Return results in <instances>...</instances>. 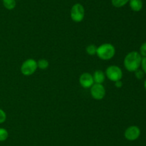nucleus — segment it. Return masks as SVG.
<instances>
[{"label": "nucleus", "mask_w": 146, "mask_h": 146, "mask_svg": "<svg viewBox=\"0 0 146 146\" xmlns=\"http://www.w3.org/2000/svg\"><path fill=\"white\" fill-rule=\"evenodd\" d=\"M141 61L142 56L140 54V53L136 51H133L125 56L123 64L128 71L135 72L141 67Z\"/></svg>", "instance_id": "nucleus-1"}, {"label": "nucleus", "mask_w": 146, "mask_h": 146, "mask_svg": "<svg viewBox=\"0 0 146 146\" xmlns=\"http://www.w3.org/2000/svg\"><path fill=\"white\" fill-rule=\"evenodd\" d=\"M115 50L113 44L110 43H105L97 47L96 54L100 59L108 60L113 58L115 55Z\"/></svg>", "instance_id": "nucleus-2"}, {"label": "nucleus", "mask_w": 146, "mask_h": 146, "mask_svg": "<svg viewBox=\"0 0 146 146\" xmlns=\"http://www.w3.org/2000/svg\"><path fill=\"white\" fill-rule=\"evenodd\" d=\"M37 62L34 59H28L21 64V72L24 75L30 76L34 74L36 70Z\"/></svg>", "instance_id": "nucleus-3"}, {"label": "nucleus", "mask_w": 146, "mask_h": 146, "mask_svg": "<svg viewBox=\"0 0 146 146\" xmlns=\"http://www.w3.org/2000/svg\"><path fill=\"white\" fill-rule=\"evenodd\" d=\"M85 9L81 4H75L71 9V18L75 22H81L84 18Z\"/></svg>", "instance_id": "nucleus-4"}, {"label": "nucleus", "mask_w": 146, "mask_h": 146, "mask_svg": "<svg viewBox=\"0 0 146 146\" xmlns=\"http://www.w3.org/2000/svg\"><path fill=\"white\" fill-rule=\"evenodd\" d=\"M107 77L111 81L117 82L119 81L123 77V72L119 67L116 65L109 66L106 69V71Z\"/></svg>", "instance_id": "nucleus-5"}, {"label": "nucleus", "mask_w": 146, "mask_h": 146, "mask_svg": "<svg viewBox=\"0 0 146 146\" xmlns=\"http://www.w3.org/2000/svg\"><path fill=\"white\" fill-rule=\"evenodd\" d=\"M91 94L96 100H101L105 97V87L102 84L95 83L91 87Z\"/></svg>", "instance_id": "nucleus-6"}, {"label": "nucleus", "mask_w": 146, "mask_h": 146, "mask_svg": "<svg viewBox=\"0 0 146 146\" xmlns=\"http://www.w3.org/2000/svg\"><path fill=\"white\" fill-rule=\"evenodd\" d=\"M141 135V130L138 126L132 125L125 130L124 136L129 141H134L137 140Z\"/></svg>", "instance_id": "nucleus-7"}, {"label": "nucleus", "mask_w": 146, "mask_h": 146, "mask_svg": "<svg viewBox=\"0 0 146 146\" xmlns=\"http://www.w3.org/2000/svg\"><path fill=\"white\" fill-rule=\"evenodd\" d=\"M81 85L84 88H89L94 84V80L93 76L90 73H83L79 78Z\"/></svg>", "instance_id": "nucleus-8"}, {"label": "nucleus", "mask_w": 146, "mask_h": 146, "mask_svg": "<svg viewBox=\"0 0 146 146\" xmlns=\"http://www.w3.org/2000/svg\"><path fill=\"white\" fill-rule=\"evenodd\" d=\"M129 3L130 7L134 11H140L143 7L142 0H130Z\"/></svg>", "instance_id": "nucleus-9"}, {"label": "nucleus", "mask_w": 146, "mask_h": 146, "mask_svg": "<svg viewBox=\"0 0 146 146\" xmlns=\"http://www.w3.org/2000/svg\"><path fill=\"white\" fill-rule=\"evenodd\" d=\"M94 82L98 84H102L105 80V74L101 70H96L93 76Z\"/></svg>", "instance_id": "nucleus-10"}, {"label": "nucleus", "mask_w": 146, "mask_h": 146, "mask_svg": "<svg viewBox=\"0 0 146 146\" xmlns=\"http://www.w3.org/2000/svg\"><path fill=\"white\" fill-rule=\"evenodd\" d=\"M2 2L4 7L8 10L14 9L17 4L16 0H2Z\"/></svg>", "instance_id": "nucleus-11"}, {"label": "nucleus", "mask_w": 146, "mask_h": 146, "mask_svg": "<svg viewBox=\"0 0 146 146\" xmlns=\"http://www.w3.org/2000/svg\"><path fill=\"white\" fill-rule=\"evenodd\" d=\"M49 63H48V60H45V59H41L37 62V66L41 70H46L48 67Z\"/></svg>", "instance_id": "nucleus-12"}, {"label": "nucleus", "mask_w": 146, "mask_h": 146, "mask_svg": "<svg viewBox=\"0 0 146 146\" xmlns=\"http://www.w3.org/2000/svg\"><path fill=\"white\" fill-rule=\"evenodd\" d=\"M129 1L130 0H111V2L115 7L120 8L125 6L127 3L129 2Z\"/></svg>", "instance_id": "nucleus-13"}, {"label": "nucleus", "mask_w": 146, "mask_h": 146, "mask_svg": "<svg viewBox=\"0 0 146 146\" xmlns=\"http://www.w3.org/2000/svg\"><path fill=\"white\" fill-rule=\"evenodd\" d=\"M9 137V133L5 128L0 127V142L5 141Z\"/></svg>", "instance_id": "nucleus-14"}, {"label": "nucleus", "mask_w": 146, "mask_h": 146, "mask_svg": "<svg viewBox=\"0 0 146 146\" xmlns=\"http://www.w3.org/2000/svg\"><path fill=\"white\" fill-rule=\"evenodd\" d=\"M97 47L94 44H90L86 47V52L89 55L94 56V54H96Z\"/></svg>", "instance_id": "nucleus-15"}, {"label": "nucleus", "mask_w": 146, "mask_h": 146, "mask_svg": "<svg viewBox=\"0 0 146 146\" xmlns=\"http://www.w3.org/2000/svg\"><path fill=\"white\" fill-rule=\"evenodd\" d=\"M135 75L137 79H138V80H141V79L143 78L144 77V72L142 70L138 69L136 71H135Z\"/></svg>", "instance_id": "nucleus-16"}, {"label": "nucleus", "mask_w": 146, "mask_h": 146, "mask_svg": "<svg viewBox=\"0 0 146 146\" xmlns=\"http://www.w3.org/2000/svg\"><path fill=\"white\" fill-rule=\"evenodd\" d=\"M6 120H7V114L2 109L0 108V124L4 123Z\"/></svg>", "instance_id": "nucleus-17"}, {"label": "nucleus", "mask_w": 146, "mask_h": 146, "mask_svg": "<svg viewBox=\"0 0 146 146\" xmlns=\"http://www.w3.org/2000/svg\"><path fill=\"white\" fill-rule=\"evenodd\" d=\"M140 54L142 57H146V42L143 43L140 47Z\"/></svg>", "instance_id": "nucleus-18"}, {"label": "nucleus", "mask_w": 146, "mask_h": 146, "mask_svg": "<svg viewBox=\"0 0 146 146\" xmlns=\"http://www.w3.org/2000/svg\"><path fill=\"white\" fill-rule=\"evenodd\" d=\"M141 67L142 70L144 72V73L146 74V57H142V61H141Z\"/></svg>", "instance_id": "nucleus-19"}, {"label": "nucleus", "mask_w": 146, "mask_h": 146, "mask_svg": "<svg viewBox=\"0 0 146 146\" xmlns=\"http://www.w3.org/2000/svg\"><path fill=\"white\" fill-rule=\"evenodd\" d=\"M122 85H123V83L121 80L115 82V86H116L117 87H122Z\"/></svg>", "instance_id": "nucleus-20"}, {"label": "nucleus", "mask_w": 146, "mask_h": 146, "mask_svg": "<svg viewBox=\"0 0 146 146\" xmlns=\"http://www.w3.org/2000/svg\"><path fill=\"white\" fill-rule=\"evenodd\" d=\"M144 87H145V89L146 90V80H145V82H144Z\"/></svg>", "instance_id": "nucleus-21"}]
</instances>
